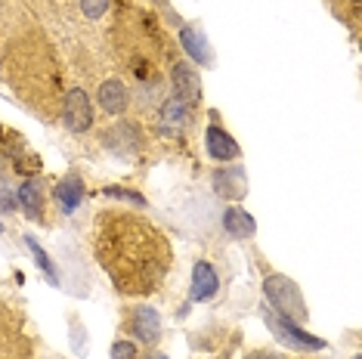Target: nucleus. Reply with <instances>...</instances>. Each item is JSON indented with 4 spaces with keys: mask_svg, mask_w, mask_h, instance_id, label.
I'll return each mask as SVG.
<instances>
[{
    "mask_svg": "<svg viewBox=\"0 0 362 359\" xmlns=\"http://www.w3.org/2000/svg\"><path fill=\"white\" fill-rule=\"evenodd\" d=\"M267 322L273 325V329L282 334V338H288V341H294L298 347H310V350H322L325 347V341L322 338H316V334H310V331H303L298 322H291V319H285V316H279V313H273L269 310L267 313Z\"/></svg>",
    "mask_w": 362,
    "mask_h": 359,
    "instance_id": "4",
    "label": "nucleus"
},
{
    "mask_svg": "<svg viewBox=\"0 0 362 359\" xmlns=\"http://www.w3.org/2000/svg\"><path fill=\"white\" fill-rule=\"evenodd\" d=\"M214 192L223 195V199H229V201H238L245 192H248V183H245V170H242V167L217 170V177H214Z\"/></svg>",
    "mask_w": 362,
    "mask_h": 359,
    "instance_id": "10",
    "label": "nucleus"
},
{
    "mask_svg": "<svg viewBox=\"0 0 362 359\" xmlns=\"http://www.w3.org/2000/svg\"><path fill=\"white\" fill-rule=\"evenodd\" d=\"M223 230L229 235H235V239H251V235L257 233V223H254V217L248 214V211L229 208L223 214Z\"/></svg>",
    "mask_w": 362,
    "mask_h": 359,
    "instance_id": "14",
    "label": "nucleus"
},
{
    "mask_svg": "<svg viewBox=\"0 0 362 359\" xmlns=\"http://www.w3.org/2000/svg\"><path fill=\"white\" fill-rule=\"evenodd\" d=\"M112 359H136V347L130 341H118L112 347Z\"/></svg>",
    "mask_w": 362,
    "mask_h": 359,
    "instance_id": "20",
    "label": "nucleus"
},
{
    "mask_svg": "<svg viewBox=\"0 0 362 359\" xmlns=\"http://www.w3.org/2000/svg\"><path fill=\"white\" fill-rule=\"evenodd\" d=\"M109 199H118V201H130V205H146V199L139 192H130V189H118V186H109L105 189Z\"/></svg>",
    "mask_w": 362,
    "mask_h": 359,
    "instance_id": "18",
    "label": "nucleus"
},
{
    "mask_svg": "<svg viewBox=\"0 0 362 359\" xmlns=\"http://www.w3.org/2000/svg\"><path fill=\"white\" fill-rule=\"evenodd\" d=\"M263 295H267V300L273 304V313L285 316V319L291 322H303L307 319V304H303V295L300 288L294 285L288 276H267L263 279Z\"/></svg>",
    "mask_w": 362,
    "mask_h": 359,
    "instance_id": "2",
    "label": "nucleus"
},
{
    "mask_svg": "<svg viewBox=\"0 0 362 359\" xmlns=\"http://www.w3.org/2000/svg\"><path fill=\"white\" fill-rule=\"evenodd\" d=\"M25 242H28V248H31V251H35V260H37V266H40V269H44V273H47V276H50V282H56V266H53V260H50V257H47V251H44V248H40V245H37V239H31V235H28V239H25Z\"/></svg>",
    "mask_w": 362,
    "mask_h": 359,
    "instance_id": "16",
    "label": "nucleus"
},
{
    "mask_svg": "<svg viewBox=\"0 0 362 359\" xmlns=\"http://www.w3.org/2000/svg\"><path fill=\"white\" fill-rule=\"evenodd\" d=\"M186 118H189V105L180 100V96H174V100L164 102V109H161V127L164 130L177 134V130L186 124Z\"/></svg>",
    "mask_w": 362,
    "mask_h": 359,
    "instance_id": "15",
    "label": "nucleus"
},
{
    "mask_svg": "<svg viewBox=\"0 0 362 359\" xmlns=\"http://www.w3.org/2000/svg\"><path fill=\"white\" fill-rule=\"evenodd\" d=\"M16 170H19V174H37L40 170V158L37 155H19V158H16Z\"/></svg>",
    "mask_w": 362,
    "mask_h": 359,
    "instance_id": "19",
    "label": "nucleus"
},
{
    "mask_svg": "<svg viewBox=\"0 0 362 359\" xmlns=\"http://www.w3.org/2000/svg\"><path fill=\"white\" fill-rule=\"evenodd\" d=\"M96 260L121 295H149L170 266V245L149 220L109 211L96 230Z\"/></svg>",
    "mask_w": 362,
    "mask_h": 359,
    "instance_id": "1",
    "label": "nucleus"
},
{
    "mask_svg": "<svg viewBox=\"0 0 362 359\" xmlns=\"http://www.w3.org/2000/svg\"><path fill=\"white\" fill-rule=\"evenodd\" d=\"M220 279H217V269H214L208 260H199L192 269V288H189V298L192 300H208L217 295Z\"/></svg>",
    "mask_w": 362,
    "mask_h": 359,
    "instance_id": "7",
    "label": "nucleus"
},
{
    "mask_svg": "<svg viewBox=\"0 0 362 359\" xmlns=\"http://www.w3.org/2000/svg\"><path fill=\"white\" fill-rule=\"evenodd\" d=\"M170 78H174V90H177V96L183 102H195L202 96V78H199V71H195L192 65L177 62L174 71H170Z\"/></svg>",
    "mask_w": 362,
    "mask_h": 359,
    "instance_id": "6",
    "label": "nucleus"
},
{
    "mask_svg": "<svg viewBox=\"0 0 362 359\" xmlns=\"http://www.w3.org/2000/svg\"><path fill=\"white\" fill-rule=\"evenodd\" d=\"M112 0H81V13L87 16V19H100V16L109 10Z\"/></svg>",
    "mask_w": 362,
    "mask_h": 359,
    "instance_id": "17",
    "label": "nucleus"
},
{
    "mask_svg": "<svg viewBox=\"0 0 362 359\" xmlns=\"http://www.w3.org/2000/svg\"><path fill=\"white\" fill-rule=\"evenodd\" d=\"M130 331L136 334L143 344H155L161 338V316L155 313L152 307H139L134 316H130Z\"/></svg>",
    "mask_w": 362,
    "mask_h": 359,
    "instance_id": "9",
    "label": "nucleus"
},
{
    "mask_svg": "<svg viewBox=\"0 0 362 359\" xmlns=\"http://www.w3.org/2000/svg\"><path fill=\"white\" fill-rule=\"evenodd\" d=\"M53 199H56V205H59L65 214L78 211V205L84 201V180H81L78 174L62 177L59 183H56V189H53Z\"/></svg>",
    "mask_w": 362,
    "mask_h": 359,
    "instance_id": "8",
    "label": "nucleus"
},
{
    "mask_svg": "<svg viewBox=\"0 0 362 359\" xmlns=\"http://www.w3.org/2000/svg\"><path fill=\"white\" fill-rule=\"evenodd\" d=\"M100 105L109 115H121V112L127 109V87H124V81H118V78H109V81H103L100 84Z\"/></svg>",
    "mask_w": 362,
    "mask_h": 359,
    "instance_id": "11",
    "label": "nucleus"
},
{
    "mask_svg": "<svg viewBox=\"0 0 362 359\" xmlns=\"http://www.w3.org/2000/svg\"><path fill=\"white\" fill-rule=\"evenodd\" d=\"M248 359H282V356H279V353H263V350H260V353H251Z\"/></svg>",
    "mask_w": 362,
    "mask_h": 359,
    "instance_id": "22",
    "label": "nucleus"
},
{
    "mask_svg": "<svg viewBox=\"0 0 362 359\" xmlns=\"http://www.w3.org/2000/svg\"><path fill=\"white\" fill-rule=\"evenodd\" d=\"M13 208H16V199L0 186V211H13Z\"/></svg>",
    "mask_w": 362,
    "mask_h": 359,
    "instance_id": "21",
    "label": "nucleus"
},
{
    "mask_svg": "<svg viewBox=\"0 0 362 359\" xmlns=\"http://www.w3.org/2000/svg\"><path fill=\"white\" fill-rule=\"evenodd\" d=\"M143 359H168L164 353H149V356H143Z\"/></svg>",
    "mask_w": 362,
    "mask_h": 359,
    "instance_id": "23",
    "label": "nucleus"
},
{
    "mask_svg": "<svg viewBox=\"0 0 362 359\" xmlns=\"http://www.w3.org/2000/svg\"><path fill=\"white\" fill-rule=\"evenodd\" d=\"M16 201H19L22 211H25L31 220L44 217V189L37 186V180H25V183L19 186V195H16Z\"/></svg>",
    "mask_w": 362,
    "mask_h": 359,
    "instance_id": "12",
    "label": "nucleus"
},
{
    "mask_svg": "<svg viewBox=\"0 0 362 359\" xmlns=\"http://www.w3.org/2000/svg\"><path fill=\"white\" fill-rule=\"evenodd\" d=\"M180 44H183V50L192 56L195 62L211 65V47H208V40H204V35L199 28H192V25L180 28Z\"/></svg>",
    "mask_w": 362,
    "mask_h": 359,
    "instance_id": "13",
    "label": "nucleus"
},
{
    "mask_svg": "<svg viewBox=\"0 0 362 359\" xmlns=\"http://www.w3.org/2000/svg\"><path fill=\"white\" fill-rule=\"evenodd\" d=\"M204 143H208V155L214 161H235L238 155H242L238 152V143L220 127V121H214V124L204 130Z\"/></svg>",
    "mask_w": 362,
    "mask_h": 359,
    "instance_id": "5",
    "label": "nucleus"
},
{
    "mask_svg": "<svg viewBox=\"0 0 362 359\" xmlns=\"http://www.w3.org/2000/svg\"><path fill=\"white\" fill-rule=\"evenodd\" d=\"M62 121L69 130L75 134H84V130L93 127V105H90V96L87 90L81 87H71L62 100Z\"/></svg>",
    "mask_w": 362,
    "mask_h": 359,
    "instance_id": "3",
    "label": "nucleus"
}]
</instances>
